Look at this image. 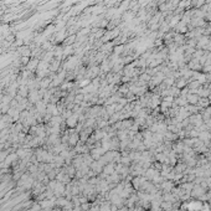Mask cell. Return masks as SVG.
Here are the masks:
<instances>
[{
	"instance_id": "4",
	"label": "cell",
	"mask_w": 211,
	"mask_h": 211,
	"mask_svg": "<svg viewBox=\"0 0 211 211\" xmlns=\"http://www.w3.org/2000/svg\"><path fill=\"white\" fill-rule=\"evenodd\" d=\"M186 84H188V81L185 80V78H180V80L176 81V83H175V86L179 88V90H181V88L184 87H186Z\"/></svg>"
},
{
	"instance_id": "6",
	"label": "cell",
	"mask_w": 211,
	"mask_h": 211,
	"mask_svg": "<svg viewBox=\"0 0 211 211\" xmlns=\"http://www.w3.org/2000/svg\"><path fill=\"white\" fill-rule=\"evenodd\" d=\"M104 171H106V174H109V173L113 171V166H112V165H108L107 168H104Z\"/></svg>"
},
{
	"instance_id": "1",
	"label": "cell",
	"mask_w": 211,
	"mask_h": 211,
	"mask_svg": "<svg viewBox=\"0 0 211 211\" xmlns=\"http://www.w3.org/2000/svg\"><path fill=\"white\" fill-rule=\"evenodd\" d=\"M77 121H78V114H72V115H70L69 118L66 119V124L69 125V127H75V125L77 124Z\"/></svg>"
},
{
	"instance_id": "2",
	"label": "cell",
	"mask_w": 211,
	"mask_h": 211,
	"mask_svg": "<svg viewBox=\"0 0 211 211\" xmlns=\"http://www.w3.org/2000/svg\"><path fill=\"white\" fill-rule=\"evenodd\" d=\"M199 96H197L196 93H189L188 96H186V101H188L189 104H197V102H199Z\"/></svg>"
},
{
	"instance_id": "7",
	"label": "cell",
	"mask_w": 211,
	"mask_h": 211,
	"mask_svg": "<svg viewBox=\"0 0 211 211\" xmlns=\"http://www.w3.org/2000/svg\"><path fill=\"white\" fill-rule=\"evenodd\" d=\"M206 49L209 50V51H211V41H209V44H207V46H206Z\"/></svg>"
},
{
	"instance_id": "3",
	"label": "cell",
	"mask_w": 211,
	"mask_h": 211,
	"mask_svg": "<svg viewBox=\"0 0 211 211\" xmlns=\"http://www.w3.org/2000/svg\"><path fill=\"white\" fill-rule=\"evenodd\" d=\"M197 107H200V108H207L210 106V101H209V98L207 97H200L199 98V102H197Z\"/></svg>"
},
{
	"instance_id": "5",
	"label": "cell",
	"mask_w": 211,
	"mask_h": 211,
	"mask_svg": "<svg viewBox=\"0 0 211 211\" xmlns=\"http://www.w3.org/2000/svg\"><path fill=\"white\" fill-rule=\"evenodd\" d=\"M77 140H78V134L73 133L72 135H70V143L71 144H76Z\"/></svg>"
}]
</instances>
